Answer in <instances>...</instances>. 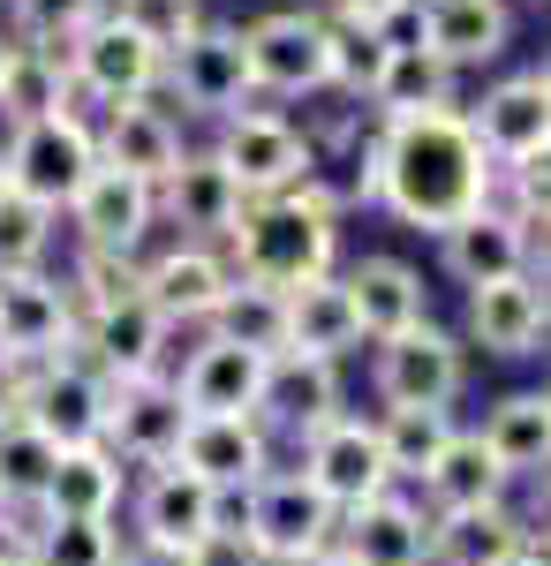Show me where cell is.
<instances>
[{
	"mask_svg": "<svg viewBox=\"0 0 551 566\" xmlns=\"http://www.w3.org/2000/svg\"><path fill=\"white\" fill-rule=\"evenodd\" d=\"M363 205H385L416 234H446L468 212L499 205V159L476 144V129L454 114H424V122H378L371 151H363Z\"/></svg>",
	"mask_w": 551,
	"mask_h": 566,
	"instance_id": "6da1fadb",
	"label": "cell"
},
{
	"mask_svg": "<svg viewBox=\"0 0 551 566\" xmlns=\"http://www.w3.org/2000/svg\"><path fill=\"white\" fill-rule=\"evenodd\" d=\"M340 258V197L325 189V175L280 189V197H250L235 234H227V272L257 280V287H302V280H325Z\"/></svg>",
	"mask_w": 551,
	"mask_h": 566,
	"instance_id": "7a4b0ae2",
	"label": "cell"
},
{
	"mask_svg": "<svg viewBox=\"0 0 551 566\" xmlns=\"http://www.w3.org/2000/svg\"><path fill=\"white\" fill-rule=\"evenodd\" d=\"M0 167H8V189H15V197H31V205H45V212L61 219L76 205V189L91 181V167H98L91 122L84 114H39V122H23V129H8Z\"/></svg>",
	"mask_w": 551,
	"mask_h": 566,
	"instance_id": "3957f363",
	"label": "cell"
},
{
	"mask_svg": "<svg viewBox=\"0 0 551 566\" xmlns=\"http://www.w3.org/2000/svg\"><path fill=\"white\" fill-rule=\"evenodd\" d=\"M159 76H167V53L144 39V31H128L114 8H98L84 31L69 39V84H76V98H91V106L152 98Z\"/></svg>",
	"mask_w": 551,
	"mask_h": 566,
	"instance_id": "277c9868",
	"label": "cell"
},
{
	"mask_svg": "<svg viewBox=\"0 0 551 566\" xmlns=\"http://www.w3.org/2000/svg\"><path fill=\"white\" fill-rule=\"evenodd\" d=\"M219 167L242 181V197H280V189H302L318 181V144L288 122V114H227L219 122Z\"/></svg>",
	"mask_w": 551,
	"mask_h": 566,
	"instance_id": "5b68a950",
	"label": "cell"
},
{
	"mask_svg": "<svg viewBox=\"0 0 551 566\" xmlns=\"http://www.w3.org/2000/svg\"><path fill=\"white\" fill-rule=\"evenodd\" d=\"M106 392L114 386L69 348V355H53V363H31L15 416H23L31 431H45L53 446H98V438H106Z\"/></svg>",
	"mask_w": 551,
	"mask_h": 566,
	"instance_id": "8992f818",
	"label": "cell"
},
{
	"mask_svg": "<svg viewBox=\"0 0 551 566\" xmlns=\"http://www.w3.org/2000/svg\"><path fill=\"white\" fill-rule=\"evenodd\" d=\"M333 499L318 491V483L302 476V469H264V476L250 483V536L264 559L280 566V559H302V552H318V544H333Z\"/></svg>",
	"mask_w": 551,
	"mask_h": 566,
	"instance_id": "52a82bcc",
	"label": "cell"
},
{
	"mask_svg": "<svg viewBox=\"0 0 551 566\" xmlns=\"http://www.w3.org/2000/svg\"><path fill=\"white\" fill-rule=\"evenodd\" d=\"M242 53H250V84L272 98L325 91V15H310V8H272L242 23Z\"/></svg>",
	"mask_w": 551,
	"mask_h": 566,
	"instance_id": "ba28073f",
	"label": "cell"
},
{
	"mask_svg": "<svg viewBox=\"0 0 551 566\" xmlns=\"http://www.w3.org/2000/svg\"><path fill=\"white\" fill-rule=\"evenodd\" d=\"M295 446H302V476L333 499V514H355V506H371L378 491H393L378 423H363V416H333V423H318V431L295 438Z\"/></svg>",
	"mask_w": 551,
	"mask_h": 566,
	"instance_id": "9c48e42d",
	"label": "cell"
},
{
	"mask_svg": "<svg viewBox=\"0 0 551 566\" xmlns=\"http://www.w3.org/2000/svg\"><path fill=\"white\" fill-rule=\"evenodd\" d=\"M468 386V348L446 325H416L401 340H378V400L385 408H454Z\"/></svg>",
	"mask_w": 551,
	"mask_h": 566,
	"instance_id": "30bf717a",
	"label": "cell"
},
{
	"mask_svg": "<svg viewBox=\"0 0 551 566\" xmlns=\"http://www.w3.org/2000/svg\"><path fill=\"white\" fill-rule=\"evenodd\" d=\"M159 84H174V98L189 106V114H212V122H227V114H242L250 106V53H242V31L235 23H205V31H189V39L167 53V76Z\"/></svg>",
	"mask_w": 551,
	"mask_h": 566,
	"instance_id": "8fae6325",
	"label": "cell"
},
{
	"mask_svg": "<svg viewBox=\"0 0 551 566\" xmlns=\"http://www.w3.org/2000/svg\"><path fill=\"white\" fill-rule=\"evenodd\" d=\"M167 340L174 325L159 310L144 303V287L128 295V303H106V310H84L76 317V355H84L91 370L106 378V386H128V378H159V363H167Z\"/></svg>",
	"mask_w": 551,
	"mask_h": 566,
	"instance_id": "7c38bea8",
	"label": "cell"
},
{
	"mask_svg": "<svg viewBox=\"0 0 551 566\" xmlns=\"http://www.w3.org/2000/svg\"><path fill=\"white\" fill-rule=\"evenodd\" d=\"M181 423H189V408H181V392L174 378H128V386L106 392V453L122 461V469H167L174 446H181Z\"/></svg>",
	"mask_w": 551,
	"mask_h": 566,
	"instance_id": "4fadbf2b",
	"label": "cell"
},
{
	"mask_svg": "<svg viewBox=\"0 0 551 566\" xmlns=\"http://www.w3.org/2000/svg\"><path fill=\"white\" fill-rule=\"evenodd\" d=\"M0 348L15 363H53L76 348V303L53 272H0Z\"/></svg>",
	"mask_w": 551,
	"mask_h": 566,
	"instance_id": "5bb4252c",
	"label": "cell"
},
{
	"mask_svg": "<svg viewBox=\"0 0 551 566\" xmlns=\"http://www.w3.org/2000/svg\"><path fill=\"white\" fill-rule=\"evenodd\" d=\"M333 544H340L347 566H430V514H424V499H408V491L393 483L371 506L340 514Z\"/></svg>",
	"mask_w": 551,
	"mask_h": 566,
	"instance_id": "9a60e30c",
	"label": "cell"
},
{
	"mask_svg": "<svg viewBox=\"0 0 551 566\" xmlns=\"http://www.w3.org/2000/svg\"><path fill=\"white\" fill-rule=\"evenodd\" d=\"M174 469L205 476L212 491H250L272 469V431L257 416H189L181 446H174Z\"/></svg>",
	"mask_w": 551,
	"mask_h": 566,
	"instance_id": "2e32d148",
	"label": "cell"
},
{
	"mask_svg": "<svg viewBox=\"0 0 551 566\" xmlns=\"http://www.w3.org/2000/svg\"><path fill=\"white\" fill-rule=\"evenodd\" d=\"M91 144H98V167L144 181V189H159V181L181 167V122H174L167 106H152V98L106 106V122L91 129Z\"/></svg>",
	"mask_w": 551,
	"mask_h": 566,
	"instance_id": "e0dca14e",
	"label": "cell"
},
{
	"mask_svg": "<svg viewBox=\"0 0 551 566\" xmlns=\"http://www.w3.org/2000/svg\"><path fill=\"white\" fill-rule=\"evenodd\" d=\"M69 219H76V242H84V250L136 258V250H144V234L159 227V189L114 175V167H91V181L76 189Z\"/></svg>",
	"mask_w": 551,
	"mask_h": 566,
	"instance_id": "ac0fdd59",
	"label": "cell"
},
{
	"mask_svg": "<svg viewBox=\"0 0 551 566\" xmlns=\"http://www.w3.org/2000/svg\"><path fill=\"white\" fill-rule=\"evenodd\" d=\"M264 378H272V355H250L235 348V340H197V348L181 355V408L189 416H257V400H264Z\"/></svg>",
	"mask_w": 551,
	"mask_h": 566,
	"instance_id": "d6986e66",
	"label": "cell"
},
{
	"mask_svg": "<svg viewBox=\"0 0 551 566\" xmlns=\"http://www.w3.org/2000/svg\"><path fill=\"white\" fill-rule=\"evenodd\" d=\"M340 287H347V310H355V333L363 340H401V333H416L430 317V295H424V272L408 258H363L340 272Z\"/></svg>",
	"mask_w": 551,
	"mask_h": 566,
	"instance_id": "ffe728a7",
	"label": "cell"
},
{
	"mask_svg": "<svg viewBox=\"0 0 551 566\" xmlns=\"http://www.w3.org/2000/svg\"><path fill=\"white\" fill-rule=\"evenodd\" d=\"M242 181L219 167V151H181V167L159 181V212L189 234V242H227L242 219Z\"/></svg>",
	"mask_w": 551,
	"mask_h": 566,
	"instance_id": "44dd1931",
	"label": "cell"
},
{
	"mask_svg": "<svg viewBox=\"0 0 551 566\" xmlns=\"http://www.w3.org/2000/svg\"><path fill=\"white\" fill-rule=\"evenodd\" d=\"M513 39L507 0H416V45L438 53L446 69H484Z\"/></svg>",
	"mask_w": 551,
	"mask_h": 566,
	"instance_id": "7402d4cb",
	"label": "cell"
},
{
	"mask_svg": "<svg viewBox=\"0 0 551 566\" xmlns=\"http://www.w3.org/2000/svg\"><path fill=\"white\" fill-rule=\"evenodd\" d=\"M235 287V272L212 242H174L167 258L144 264V303L159 310L167 325H212L219 295Z\"/></svg>",
	"mask_w": 551,
	"mask_h": 566,
	"instance_id": "603a6c76",
	"label": "cell"
},
{
	"mask_svg": "<svg viewBox=\"0 0 551 566\" xmlns=\"http://www.w3.org/2000/svg\"><path fill=\"white\" fill-rule=\"evenodd\" d=\"M122 491H128V469L106 446H61V461L45 476L31 522H114L122 514Z\"/></svg>",
	"mask_w": 551,
	"mask_h": 566,
	"instance_id": "cb8c5ba5",
	"label": "cell"
},
{
	"mask_svg": "<svg viewBox=\"0 0 551 566\" xmlns=\"http://www.w3.org/2000/svg\"><path fill=\"white\" fill-rule=\"evenodd\" d=\"M438 258H446V272H454L461 287H491V280L529 272V227H521L507 205H484V212H468L461 227L438 234Z\"/></svg>",
	"mask_w": 551,
	"mask_h": 566,
	"instance_id": "d4e9b609",
	"label": "cell"
},
{
	"mask_svg": "<svg viewBox=\"0 0 551 566\" xmlns=\"http://www.w3.org/2000/svg\"><path fill=\"white\" fill-rule=\"evenodd\" d=\"M461 122L476 129V144L507 167V159H521V151L551 144V91H544L537 69H529V76H499V84L476 98V114H461Z\"/></svg>",
	"mask_w": 551,
	"mask_h": 566,
	"instance_id": "484cf974",
	"label": "cell"
},
{
	"mask_svg": "<svg viewBox=\"0 0 551 566\" xmlns=\"http://www.w3.org/2000/svg\"><path fill=\"white\" fill-rule=\"evenodd\" d=\"M340 416V363H318V355H272V378H264V400H257V423L264 431L310 438L318 423Z\"/></svg>",
	"mask_w": 551,
	"mask_h": 566,
	"instance_id": "4316f807",
	"label": "cell"
},
{
	"mask_svg": "<svg viewBox=\"0 0 551 566\" xmlns=\"http://www.w3.org/2000/svg\"><path fill=\"white\" fill-rule=\"evenodd\" d=\"M544 287L529 280V272H513V280H491V287H468V340L484 355H537L544 340Z\"/></svg>",
	"mask_w": 551,
	"mask_h": 566,
	"instance_id": "83f0119b",
	"label": "cell"
},
{
	"mask_svg": "<svg viewBox=\"0 0 551 566\" xmlns=\"http://www.w3.org/2000/svg\"><path fill=\"white\" fill-rule=\"evenodd\" d=\"M212 506L219 491L205 476H189V469H144V483H136V536L144 544H197V536H212Z\"/></svg>",
	"mask_w": 551,
	"mask_h": 566,
	"instance_id": "f1b7e54d",
	"label": "cell"
},
{
	"mask_svg": "<svg viewBox=\"0 0 551 566\" xmlns=\"http://www.w3.org/2000/svg\"><path fill=\"white\" fill-rule=\"evenodd\" d=\"M39 114H84V98L69 84V53L8 39V61H0V122L23 129V122H39Z\"/></svg>",
	"mask_w": 551,
	"mask_h": 566,
	"instance_id": "f546056e",
	"label": "cell"
},
{
	"mask_svg": "<svg viewBox=\"0 0 551 566\" xmlns=\"http://www.w3.org/2000/svg\"><path fill=\"white\" fill-rule=\"evenodd\" d=\"M416 483H424V514H468V506H499V499H507V476H499L491 446L476 431L446 438V453H438Z\"/></svg>",
	"mask_w": 551,
	"mask_h": 566,
	"instance_id": "4dcf8cb0",
	"label": "cell"
},
{
	"mask_svg": "<svg viewBox=\"0 0 551 566\" xmlns=\"http://www.w3.org/2000/svg\"><path fill=\"white\" fill-rule=\"evenodd\" d=\"M476 438L491 446V461H499V476H544L551 469V400L544 392H507V400H491V416L476 423Z\"/></svg>",
	"mask_w": 551,
	"mask_h": 566,
	"instance_id": "1f68e13d",
	"label": "cell"
},
{
	"mask_svg": "<svg viewBox=\"0 0 551 566\" xmlns=\"http://www.w3.org/2000/svg\"><path fill=\"white\" fill-rule=\"evenodd\" d=\"M529 544V528L507 499L468 506V514H430V566H499Z\"/></svg>",
	"mask_w": 551,
	"mask_h": 566,
	"instance_id": "d6a6232c",
	"label": "cell"
},
{
	"mask_svg": "<svg viewBox=\"0 0 551 566\" xmlns=\"http://www.w3.org/2000/svg\"><path fill=\"white\" fill-rule=\"evenodd\" d=\"M355 340H363V333H355V310H347V287H340V272L288 287V355L340 363V355L355 348Z\"/></svg>",
	"mask_w": 551,
	"mask_h": 566,
	"instance_id": "836d02e7",
	"label": "cell"
},
{
	"mask_svg": "<svg viewBox=\"0 0 551 566\" xmlns=\"http://www.w3.org/2000/svg\"><path fill=\"white\" fill-rule=\"evenodd\" d=\"M371 106H378V122H424V114H454V69L424 53V45H393V61H385L378 91H371Z\"/></svg>",
	"mask_w": 551,
	"mask_h": 566,
	"instance_id": "e575fe53",
	"label": "cell"
},
{
	"mask_svg": "<svg viewBox=\"0 0 551 566\" xmlns=\"http://www.w3.org/2000/svg\"><path fill=\"white\" fill-rule=\"evenodd\" d=\"M205 333L212 340H235V348H250V355H288V295L280 287H257V280H235L219 295Z\"/></svg>",
	"mask_w": 551,
	"mask_h": 566,
	"instance_id": "d590c367",
	"label": "cell"
},
{
	"mask_svg": "<svg viewBox=\"0 0 551 566\" xmlns=\"http://www.w3.org/2000/svg\"><path fill=\"white\" fill-rule=\"evenodd\" d=\"M461 431L454 423V408H385L378 416V446H385V469H393V483H416L446 453V438Z\"/></svg>",
	"mask_w": 551,
	"mask_h": 566,
	"instance_id": "8d00e7d4",
	"label": "cell"
},
{
	"mask_svg": "<svg viewBox=\"0 0 551 566\" xmlns=\"http://www.w3.org/2000/svg\"><path fill=\"white\" fill-rule=\"evenodd\" d=\"M393 45H401V39L325 15V91H340V98H371L378 76H385V61H393Z\"/></svg>",
	"mask_w": 551,
	"mask_h": 566,
	"instance_id": "74e56055",
	"label": "cell"
},
{
	"mask_svg": "<svg viewBox=\"0 0 551 566\" xmlns=\"http://www.w3.org/2000/svg\"><path fill=\"white\" fill-rule=\"evenodd\" d=\"M53 461H61V446L45 431H31L23 416H0V506L39 514V491L53 476Z\"/></svg>",
	"mask_w": 551,
	"mask_h": 566,
	"instance_id": "f35d334b",
	"label": "cell"
},
{
	"mask_svg": "<svg viewBox=\"0 0 551 566\" xmlns=\"http://www.w3.org/2000/svg\"><path fill=\"white\" fill-rule=\"evenodd\" d=\"M122 528L114 522H31V566H114Z\"/></svg>",
	"mask_w": 551,
	"mask_h": 566,
	"instance_id": "ab89813d",
	"label": "cell"
},
{
	"mask_svg": "<svg viewBox=\"0 0 551 566\" xmlns=\"http://www.w3.org/2000/svg\"><path fill=\"white\" fill-rule=\"evenodd\" d=\"M45 250H53V212L8 189L0 197V272H39Z\"/></svg>",
	"mask_w": 551,
	"mask_h": 566,
	"instance_id": "60d3db41",
	"label": "cell"
},
{
	"mask_svg": "<svg viewBox=\"0 0 551 566\" xmlns=\"http://www.w3.org/2000/svg\"><path fill=\"white\" fill-rule=\"evenodd\" d=\"M15 8V39L23 45H45V53H69V39L84 31L106 0H8Z\"/></svg>",
	"mask_w": 551,
	"mask_h": 566,
	"instance_id": "b9f144b4",
	"label": "cell"
},
{
	"mask_svg": "<svg viewBox=\"0 0 551 566\" xmlns=\"http://www.w3.org/2000/svg\"><path fill=\"white\" fill-rule=\"evenodd\" d=\"M499 189H507V212L521 219L529 234H544L551 227V144L507 159V167H499Z\"/></svg>",
	"mask_w": 551,
	"mask_h": 566,
	"instance_id": "7bdbcfd3",
	"label": "cell"
},
{
	"mask_svg": "<svg viewBox=\"0 0 551 566\" xmlns=\"http://www.w3.org/2000/svg\"><path fill=\"white\" fill-rule=\"evenodd\" d=\"M136 287H144V264H136V258H106V250H84V258H76V280H69V303H76V317H84V310L128 303Z\"/></svg>",
	"mask_w": 551,
	"mask_h": 566,
	"instance_id": "ee69618b",
	"label": "cell"
},
{
	"mask_svg": "<svg viewBox=\"0 0 551 566\" xmlns=\"http://www.w3.org/2000/svg\"><path fill=\"white\" fill-rule=\"evenodd\" d=\"M106 8L122 15L128 31H144L159 53H174L189 31H205V0H106Z\"/></svg>",
	"mask_w": 551,
	"mask_h": 566,
	"instance_id": "f6af8a7d",
	"label": "cell"
},
{
	"mask_svg": "<svg viewBox=\"0 0 551 566\" xmlns=\"http://www.w3.org/2000/svg\"><path fill=\"white\" fill-rule=\"evenodd\" d=\"M189 566H272L257 552L250 536H235V528H212V536H197L189 544Z\"/></svg>",
	"mask_w": 551,
	"mask_h": 566,
	"instance_id": "bcb514c9",
	"label": "cell"
},
{
	"mask_svg": "<svg viewBox=\"0 0 551 566\" xmlns=\"http://www.w3.org/2000/svg\"><path fill=\"white\" fill-rule=\"evenodd\" d=\"M340 23H363V31H385V23H401V15H416V0H333Z\"/></svg>",
	"mask_w": 551,
	"mask_h": 566,
	"instance_id": "7dc6e473",
	"label": "cell"
},
{
	"mask_svg": "<svg viewBox=\"0 0 551 566\" xmlns=\"http://www.w3.org/2000/svg\"><path fill=\"white\" fill-rule=\"evenodd\" d=\"M0 566H31V514L0 506Z\"/></svg>",
	"mask_w": 551,
	"mask_h": 566,
	"instance_id": "c3c4849f",
	"label": "cell"
},
{
	"mask_svg": "<svg viewBox=\"0 0 551 566\" xmlns=\"http://www.w3.org/2000/svg\"><path fill=\"white\" fill-rule=\"evenodd\" d=\"M114 566H189V552H181V544H144V536H128Z\"/></svg>",
	"mask_w": 551,
	"mask_h": 566,
	"instance_id": "681fc988",
	"label": "cell"
},
{
	"mask_svg": "<svg viewBox=\"0 0 551 566\" xmlns=\"http://www.w3.org/2000/svg\"><path fill=\"white\" fill-rule=\"evenodd\" d=\"M521 528H529V544H537V552H551V469L537 476V499H529V514H521Z\"/></svg>",
	"mask_w": 551,
	"mask_h": 566,
	"instance_id": "f907efd6",
	"label": "cell"
},
{
	"mask_svg": "<svg viewBox=\"0 0 551 566\" xmlns=\"http://www.w3.org/2000/svg\"><path fill=\"white\" fill-rule=\"evenodd\" d=\"M23 378H31V363H15V355L0 348V416H15V400H23Z\"/></svg>",
	"mask_w": 551,
	"mask_h": 566,
	"instance_id": "816d5d0a",
	"label": "cell"
},
{
	"mask_svg": "<svg viewBox=\"0 0 551 566\" xmlns=\"http://www.w3.org/2000/svg\"><path fill=\"white\" fill-rule=\"evenodd\" d=\"M529 280L551 295V227H544V234H529Z\"/></svg>",
	"mask_w": 551,
	"mask_h": 566,
	"instance_id": "f5cc1de1",
	"label": "cell"
},
{
	"mask_svg": "<svg viewBox=\"0 0 551 566\" xmlns=\"http://www.w3.org/2000/svg\"><path fill=\"white\" fill-rule=\"evenodd\" d=\"M280 566H347V559H340V544H318V552H302V559H280Z\"/></svg>",
	"mask_w": 551,
	"mask_h": 566,
	"instance_id": "db71d44e",
	"label": "cell"
},
{
	"mask_svg": "<svg viewBox=\"0 0 551 566\" xmlns=\"http://www.w3.org/2000/svg\"><path fill=\"white\" fill-rule=\"evenodd\" d=\"M499 566H551L544 552H529V544H521V552H513V559H499Z\"/></svg>",
	"mask_w": 551,
	"mask_h": 566,
	"instance_id": "11a10c76",
	"label": "cell"
},
{
	"mask_svg": "<svg viewBox=\"0 0 551 566\" xmlns=\"http://www.w3.org/2000/svg\"><path fill=\"white\" fill-rule=\"evenodd\" d=\"M537 355H551V303H544V340H537Z\"/></svg>",
	"mask_w": 551,
	"mask_h": 566,
	"instance_id": "9f6ffc18",
	"label": "cell"
},
{
	"mask_svg": "<svg viewBox=\"0 0 551 566\" xmlns=\"http://www.w3.org/2000/svg\"><path fill=\"white\" fill-rule=\"evenodd\" d=\"M537 76H544V91H551V61H544V69H537Z\"/></svg>",
	"mask_w": 551,
	"mask_h": 566,
	"instance_id": "6f0895ef",
	"label": "cell"
},
{
	"mask_svg": "<svg viewBox=\"0 0 551 566\" xmlns=\"http://www.w3.org/2000/svg\"><path fill=\"white\" fill-rule=\"evenodd\" d=\"M0 197H8V167H0Z\"/></svg>",
	"mask_w": 551,
	"mask_h": 566,
	"instance_id": "680465c9",
	"label": "cell"
},
{
	"mask_svg": "<svg viewBox=\"0 0 551 566\" xmlns=\"http://www.w3.org/2000/svg\"><path fill=\"white\" fill-rule=\"evenodd\" d=\"M537 392H544V400H551V378H544V386H537Z\"/></svg>",
	"mask_w": 551,
	"mask_h": 566,
	"instance_id": "91938a15",
	"label": "cell"
},
{
	"mask_svg": "<svg viewBox=\"0 0 551 566\" xmlns=\"http://www.w3.org/2000/svg\"><path fill=\"white\" fill-rule=\"evenodd\" d=\"M0 61H8V39H0Z\"/></svg>",
	"mask_w": 551,
	"mask_h": 566,
	"instance_id": "94428289",
	"label": "cell"
},
{
	"mask_svg": "<svg viewBox=\"0 0 551 566\" xmlns=\"http://www.w3.org/2000/svg\"><path fill=\"white\" fill-rule=\"evenodd\" d=\"M529 552H537V544H529ZM544 559H551V552H544Z\"/></svg>",
	"mask_w": 551,
	"mask_h": 566,
	"instance_id": "6125c7cd",
	"label": "cell"
}]
</instances>
